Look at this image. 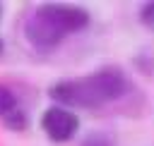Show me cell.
Segmentation results:
<instances>
[{
  "instance_id": "cell-1",
  "label": "cell",
  "mask_w": 154,
  "mask_h": 146,
  "mask_svg": "<svg viewBox=\"0 0 154 146\" xmlns=\"http://www.w3.org/2000/svg\"><path fill=\"white\" fill-rule=\"evenodd\" d=\"M130 89V79L120 67H101L79 79H65L48 89V96L65 105L99 108L103 103L118 101Z\"/></svg>"
},
{
  "instance_id": "cell-2",
  "label": "cell",
  "mask_w": 154,
  "mask_h": 146,
  "mask_svg": "<svg viewBox=\"0 0 154 146\" xmlns=\"http://www.w3.org/2000/svg\"><path fill=\"white\" fill-rule=\"evenodd\" d=\"M89 26V12L79 5H60L46 2L38 5L24 26L26 41L38 50H53L65 36L82 31Z\"/></svg>"
},
{
  "instance_id": "cell-3",
  "label": "cell",
  "mask_w": 154,
  "mask_h": 146,
  "mask_svg": "<svg viewBox=\"0 0 154 146\" xmlns=\"http://www.w3.org/2000/svg\"><path fill=\"white\" fill-rule=\"evenodd\" d=\"M41 129L46 132V136L55 144L70 141L77 129H79V120L72 110L63 108V105H51L43 115H41Z\"/></svg>"
},
{
  "instance_id": "cell-4",
  "label": "cell",
  "mask_w": 154,
  "mask_h": 146,
  "mask_svg": "<svg viewBox=\"0 0 154 146\" xmlns=\"http://www.w3.org/2000/svg\"><path fill=\"white\" fill-rule=\"evenodd\" d=\"M17 110H19V98H17V93H14L10 86L0 84V117L5 120V117H10V115L17 112Z\"/></svg>"
},
{
  "instance_id": "cell-5",
  "label": "cell",
  "mask_w": 154,
  "mask_h": 146,
  "mask_svg": "<svg viewBox=\"0 0 154 146\" xmlns=\"http://www.w3.org/2000/svg\"><path fill=\"white\" fill-rule=\"evenodd\" d=\"M79 146H113V139L106 132H91V134H87L82 139Z\"/></svg>"
},
{
  "instance_id": "cell-6",
  "label": "cell",
  "mask_w": 154,
  "mask_h": 146,
  "mask_svg": "<svg viewBox=\"0 0 154 146\" xmlns=\"http://www.w3.org/2000/svg\"><path fill=\"white\" fill-rule=\"evenodd\" d=\"M140 22H142L147 29L154 31V0H152V2H144V5L140 7Z\"/></svg>"
},
{
  "instance_id": "cell-7",
  "label": "cell",
  "mask_w": 154,
  "mask_h": 146,
  "mask_svg": "<svg viewBox=\"0 0 154 146\" xmlns=\"http://www.w3.org/2000/svg\"><path fill=\"white\" fill-rule=\"evenodd\" d=\"M0 17H2V5H0Z\"/></svg>"
},
{
  "instance_id": "cell-8",
  "label": "cell",
  "mask_w": 154,
  "mask_h": 146,
  "mask_svg": "<svg viewBox=\"0 0 154 146\" xmlns=\"http://www.w3.org/2000/svg\"><path fill=\"white\" fill-rule=\"evenodd\" d=\"M0 50H2V41H0Z\"/></svg>"
}]
</instances>
